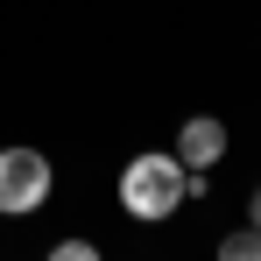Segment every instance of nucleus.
<instances>
[{"mask_svg":"<svg viewBox=\"0 0 261 261\" xmlns=\"http://www.w3.org/2000/svg\"><path fill=\"white\" fill-rule=\"evenodd\" d=\"M184 198H205V170H184L176 155H134L120 170V212L141 219V226L170 219Z\"/></svg>","mask_w":261,"mask_h":261,"instance_id":"1","label":"nucleus"},{"mask_svg":"<svg viewBox=\"0 0 261 261\" xmlns=\"http://www.w3.org/2000/svg\"><path fill=\"white\" fill-rule=\"evenodd\" d=\"M49 155H36V148H0V212H43L49 198Z\"/></svg>","mask_w":261,"mask_h":261,"instance_id":"2","label":"nucleus"},{"mask_svg":"<svg viewBox=\"0 0 261 261\" xmlns=\"http://www.w3.org/2000/svg\"><path fill=\"white\" fill-rule=\"evenodd\" d=\"M219 155H226V120L191 113V120L176 127V163H184V170H212Z\"/></svg>","mask_w":261,"mask_h":261,"instance_id":"3","label":"nucleus"},{"mask_svg":"<svg viewBox=\"0 0 261 261\" xmlns=\"http://www.w3.org/2000/svg\"><path fill=\"white\" fill-rule=\"evenodd\" d=\"M219 261H261V233L247 226V233H226L219 240Z\"/></svg>","mask_w":261,"mask_h":261,"instance_id":"4","label":"nucleus"},{"mask_svg":"<svg viewBox=\"0 0 261 261\" xmlns=\"http://www.w3.org/2000/svg\"><path fill=\"white\" fill-rule=\"evenodd\" d=\"M49 261H99V247H92V240H57Z\"/></svg>","mask_w":261,"mask_h":261,"instance_id":"5","label":"nucleus"},{"mask_svg":"<svg viewBox=\"0 0 261 261\" xmlns=\"http://www.w3.org/2000/svg\"><path fill=\"white\" fill-rule=\"evenodd\" d=\"M247 226L261 233V184H254V198H247Z\"/></svg>","mask_w":261,"mask_h":261,"instance_id":"6","label":"nucleus"}]
</instances>
